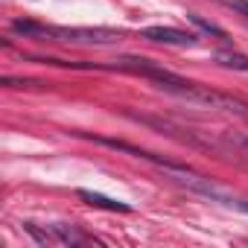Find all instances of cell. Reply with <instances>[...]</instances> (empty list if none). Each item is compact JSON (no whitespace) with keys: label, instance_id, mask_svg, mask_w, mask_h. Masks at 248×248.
Masks as SVG:
<instances>
[{"label":"cell","instance_id":"6da1fadb","mask_svg":"<svg viewBox=\"0 0 248 248\" xmlns=\"http://www.w3.org/2000/svg\"><path fill=\"white\" fill-rule=\"evenodd\" d=\"M146 76H149L152 82H158L161 91H167V93H172V96H178V99H187V102H193V105H204V108H210V111H225V114H236V117H245V120H248V105H245L242 99L231 96V93H222V91L196 85V82L181 79L178 73H170V70H164V67H158V64H152V67L146 70Z\"/></svg>","mask_w":248,"mask_h":248},{"label":"cell","instance_id":"7a4b0ae2","mask_svg":"<svg viewBox=\"0 0 248 248\" xmlns=\"http://www.w3.org/2000/svg\"><path fill=\"white\" fill-rule=\"evenodd\" d=\"M12 30L38 41H64V44H114L123 38L120 30H105V27H41L32 21H15Z\"/></svg>","mask_w":248,"mask_h":248},{"label":"cell","instance_id":"3957f363","mask_svg":"<svg viewBox=\"0 0 248 248\" xmlns=\"http://www.w3.org/2000/svg\"><path fill=\"white\" fill-rule=\"evenodd\" d=\"M24 231L38 242V245H85V242H93V236L82 233L76 225H64V222H56V225H35V222H24Z\"/></svg>","mask_w":248,"mask_h":248},{"label":"cell","instance_id":"277c9868","mask_svg":"<svg viewBox=\"0 0 248 248\" xmlns=\"http://www.w3.org/2000/svg\"><path fill=\"white\" fill-rule=\"evenodd\" d=\"M140 35L146 41H155V44H175V47H193L196 44L193 32H184V30H175V27H146Z\"/></svg>","mask_w":248,"mask_h":248},{"label":"cell","instance_id":"5b68a950","mask_svg":"<svg viewBox=\"0 0 248 248\" xmlns=\"http://www.w3.org/2000/svg\"><path fill=\"white\" fill-rule=\"evenodd\" d=\"M79 199L88 202L91 207H102V210H114V213H129V210H132L126 202H117V199H108V196L91 193V190H79Z\"/></svg>","mask_w":248,"mask_h":248},{"label":"cell","instance_id":"8992f818","mask_svg":"<svg viewBox=\"0 0 248 248\" xmlns=\"http://www.w3.org/2000/svg\"><path fill=\"white\" fill-rule=\"evenodd\" d=\"M187 21H193V24H196L202 32H207V35H216V38H219V41H225V44L231 41V38H228V32H225L222 27H216V24L204 21V18H202V15H196V12H187Z\"/></svg>","mask_w":248,"mask_h":248},{"label":"cell","instance_id":"52a82bcc","mask_svg":"<svg viewBox=\"0 0 248 248\" xmlns=\"http://www.w3.org/2000/svg\"><path fill=\"white\" fill-rule=\"evenodd\" d=\"M216 64L248 73V56H242V53H216Z\"/></svg>","mask_w":248,"mask_h":248},{"label":"cell","instance_id":"ba28073f","mask_svg":"<svg viewBox=\"0 0 248 248\" xmlns=\"http://www.w3.org/2000/svg\"><path fill=\"white\" fill-rule=\"evenodd\" d=\"M216 146H225V149H233V152H239V155H248V135H225Z\"/></svg>","mask_w":248,"mask_h":248},{"label":"cell","instance_id":"9c48e42d","mask_svg":"<svg viewBox=\"0 0 248 248\" xmlns=\"http://www.w3.org/2000/svg\"><path fill=\"white\" fill-rule=\"evenodd\" d=\"M222 6H228V9H233L236 15H242L245 21H248V0H219Z\"/></svg>","mask_w":248,"mask_h":248},{"label":"cell","instance_id":"30bf717a","mask_svg":"<svg viewBox=\"0 0 248 248\" xmlns=\"http://www.w3.org/2000/svg\"><path fill=\"white\" fill-rule=\"evenodd\" d=\"M228 204H233V207H239V210L248 213V202H245V199H228Z\"/></svg>","mask_w":248,"mask_h":248}]
</instances>
